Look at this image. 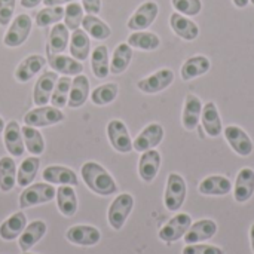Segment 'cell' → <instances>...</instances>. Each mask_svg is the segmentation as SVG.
Here are the masks:
<instances>
[{"mask_svg":"<svg viewBox=\"0 0 254 254\" xmlns=\"http://www.w3.org/2000/svg\"><path fill=\"white\" fill-rule=\"evenodd\" d=\"M80 174L85 185L97 195L109 196L118 192V186L113 177L107 173L104 167H101L97 162H85L80 168Z\"/></svg>","mask_w":254,"mask_h":254,"instance_id":"obj_1","label":"cell"},{"mask_svg":"<svg viewBox=\"0 0 254 254\" xmlns=\"http://www.w3.org/2000/svg\"><path fill=\"white\" fill-rule=\"evenodd\" d=\"M188 188L185 179L177 174L171 173L167 180V188H165V195H164V204L168 211H179L186 199Z\"/></svg>","mask_w":254,"mask_h":254,"instance_id":"obj_2","label":"cell"},{"mask_svg":"<svg viewBox=\"0 0 254 254\" xmlns=\"http://www.w3.org/2000/svg\"><path fill=\"white\" fill-rule=\"evenodd\" d=\"M65 119L61 109H57L54 106H42L34 110H30L24 115V124L34 127V128H45L52 127Z\"/></svg>","mask_w":254,"mask_h":254,"instance_id":"obj_3","label":"cell"},{"mask_svg":"<svg viewBox=\"0 0 254 254\" xmlns=\"http://www.w3.org/2000/svg\"><path fill=\"white\" fill-rule=\"evenodd\" d=\"M134 208V198L129 193L118 195L109 207L107 220L115 231H121Z\"/></svg>","mask_w":254,"mask_h":254,"instance_id":"obj_4","label":"cell"},{"mask_svg":"<svg viewBox=\"0 0 254 254\" xmlns=\"http://www.w3.org/2000/svg\"><path fill=\"white\" fill-rule=\"evenodd\" d=\"M33 27V19L27 13H19L12 24L9 25L7 31L4 33L3 43L7 48H18L21 46L30 36Z\"/></svg>","mask_w":254,"mask_h":254,"instance_id":"obj_5","label":"cell"},{"mask_svg":"<svg viewBox=\"0 0 254 254\" xmlns=\"http://www.w3.org/2000/svg\"><path fill=\"white\" fill-rule=\"evenodd\" d=\"M57 189L49 183H36L31 186H27L24 192L19 195V207L28 208L33 205L49 202L55 198Z\"/></svg>","mask_w":254,"mask_h":254,"instance_id":"obj_6","label":"cell"},{"mask_svg":"<svg viewBox=\"0 0 254 254\" xmlns=\"http://www.w3.org/2000/svg\"><path fill=\"white\" fill-rule=\"evenodd\" d=\"M158 13H159L158 3L147 0L144 3H141L137 7V10L131 15V18L127 22V27L132 31H143L155 22Z\"/></svg>","mask_w":254,"mask_h":254,"instance_id":"obj_7","label":"cell"},{"mask_svg":"<svg viewBox=\"0 0 254 254\" xmlns=\"http://www.w3.org/2000/svg\"><path fill=\"white\" fill-rule=\"evenodd\" d=\"M107 137H109V141H110L112 147L119 153H129L134 149L131 135L128 132V128L119 119H113V121L109 122V125H107Z\"/></svg>","mask_w":254,"mask_h":254,"instance_id":"obj_8","label":"cell"},{"mask_svg":"<svg viewBox=\"0 0 254 254\" xmlns=\"http://www.w3.org/2000/svg\"><path fill=\"white\" fill-rule=\"evenodd\" d=\"M190 225H192V219L189 214H186V213L177 214L159 231L158 235H159L161 241L171 244V243H176L180 238H183L185 234L189 231Z\"/></svg>","mask_w":254,"mask_h":254,"instance_id":"obj_9","label":"cell"},{"mask_svg":"<svg viewBox=\"0 0 254 254\" xmlns=\"http://www.w3.org/2000/svg\"><path fill=\"white\" fill-rule=\"evenodd\" d=\"M223 134H225V138L229 143L231 149L237 155L246 158V156H250L253 153V141L243 128H240L237 125H229L225 128Z\"/></svg>","mask_w":254,"mask_h":254,"instance_id":"obj_10","label":"cell"},{"mask_svg":"<svg viewBox=\"0 0 254 254\" xmlns=\"http://www.w3.org/2000/svg\"><path fill=\"white\" fill-rule=\"evenodd\" d=\"M174 82V71L170 68H161L153 74L138 80L137 88L144 94H158L167 89Z\"/></svg>","mask_w":254,"mask_h":254,"instance_id":"obj_11","label":"cell"},{"mask_svg":"<svg viewBox=\"0 0 254 254\" xmlns=\"http://www.w3.org/2000/svg\"><path fill=\"white\" fill-rule=\"evenodd\" d=\"M57 82H58L57 71H45L43 74H40L33 89V101L37 107L48 106Z\"/></svg>","mask_w":254,"mask_h":254,"instance_id":"obj_12","label":"cell"},{"mask_svg":"<svg viewBox=\"0 0 254 254\" xmlns=\"http://www.w3.org/2000/svg\"><path fill=\"white\" fill-rule=\"evenodd\" d=\"M164 128L159 124H150L147 125L132 141V147L134 150L143 153L146 150L155 149L156 146L161 144V141L164 140Z\"/></svg>","mask_w":254,"mask_h":254,"instance_id":"obj_13","label":"cell"},{"mask_svg":"<svg viewBox=\"0 0 254 254\" xmlns=\"http://www.w3.org/2000/svg\"><path fill=\"white\" fill-rule=\"evenodd\" d=\"M65 238L68 243L76 244V246H82V247H91L100 243L101 240V234L97 228L94 226H88V225H77L73 226L67 231Z\"/></svg>","mask_w":254,"mask_h":254,"instance_id":"obj_14","label":"cell"},{"mask_svg":"<svg viewBox=\"0 0 254 254\" xmlns=\"http://www.w3.org/2000/svg\"><path fill=\"white\" fill-rule=\"evenodd\" d=\"M159 167H161V153L156 149L143 152L138 161V174L141 180L146 183H152L159 173Z\"/></svg>","mask_w":254,"mask_h":254,"instance_id":"obj_15","label":"cell"},{"mask_svg":"<svg viewBox=\"0 0 254 254\" xmlns=\"http://www.w3.org/2000/svg\"><path fill=\"white\" fill-rule=\"evenodd\" d=\"M3 143L6 150L12 156L19 158L24 155V138H22L21 127L18 125L16 121H10L6 124L3 131Z\"/></svg>","mask_w":254,"mask_h":254,"instance_id":"obj_16","label":"cell"},{"mask_svg":"<svg viewBox=\"0 0 254 254\" xmlns=\"http://www.w3.org/2000/svg\"><path fill=\"white\" fill-rule=\"evenodd\" d=\"M70 42V30L65 27V24L57 22L49 31V39L46 43V54L48 57L63 54Z\"/></svg>","mask_w":254,"mask_h":254,"instance_id":"obj_17","label":"cell"},{"mask_svg":"<svg viewBox=\"0 0 254 254\" xmlns=\"http://www.w3.org/2000/svg\"><path fill=\"white\" fill-rule=\"evenodd\" d=\"M46 63H48L46 58L42 57V55H37V54L28 55V57L24 58V60L18 64V67L15 68V79H16L18 82H21V83L31 80V79L45 67Z\"/></svg>","mask_w":254,"mask_h":254,"instance_id":"obj_18","label":"cell"},{"mask_svg":"<svg viewBox=\"0 0 254 254\" xmlns=\"http://www.w3.org/2000/svg\"><path fill=\"white\" fill-rule=\"evenodd\" d=\"M217 232V225L216 222L210 219L198 220L196 223L190 225L189 231L185 234V243L186 244H198L201 241L211 240Z\"/></svg>","mask_w":254,"mask_h":254,"instance_id":"obj_19","label":"cell"},{"mask_svg":"<svg viewBox=\"0 0 254 254\" xmlns=\"http://www.w3.org/2000/svg\"><path fill=\"white\" fill-rule=\"evenodd\" d=\"M170 25L173 31L183 40L192 42L199 36V27L196 25V22H193L192 19L179 12H174L170 16Z\"/></svg>","mask_w":254,"mask_h":254,"instance_id":"obj_20","label":"cell"},{"mask_svg":"<svg viewBox=\"0 0 254 254\" xmlns=\"http://www.w3.org/2000/svg\"><path fill=\"white\" fill-rule=\"evenodd\" d=\"M42 177L45 182H48L51 185H60V186H63V185L77 186V183H79L76 173L67 167H61V165L46 167L42 173Z\"/></svg>","mask_w":254,"mask_h":254,"instance_id":"obj_21","label":"cell"},{"mask_svg":"<svg viewBox=\"0 0 254 254\" xmlns=\"http://www.w3.org/2000/svg\"><path fill=\"white\" fill-rule=\"evenodd\" d=\"M254 193V171L252 168H243L235 180L234 196L237 202H247Z\"/></svg>","mask_w":254,"mask_h":254,"instance_id":"obj_22","label":"cell"},{"mask_svg":"<svg viewBox=\"0 0 254 254\" xmlns=\"http://www.w3.org/2000/svg\"><path fill=\"white\" fill-rule=\"evenodd\" d=\"M88 97H89V79L80 73L74 76V79L71 80L67 106L70 109H77L86 103Z\"/></svg>","mask_w":254,"mask_h":254,"instance_id":"obj_23","label":"cell"},{"mask_svg":"<svg viewBox=\"0 0 254 254\" xmlns=\"http://www.w3.org/2000/svg\"><path fill=\"white\" fill-rule=\"evenodd\" d=\"M46 61L51 65V68L57 73L77 76L83 71V64L68 55H63V54L51 55V57H48Z\"/></svg>","mask_w":254,"mask_h":254,"instance_id":"obj_24","label":"cell"},{"mask_svg":"<svg viewBox=\"0 0 254 254\" xmlns=\"http://www.w3.org/2000/svg\"><path fill=\"white\" fill-rule=\"evenodd\" d=\"M201 112H202L201 100L196 95L189 94L186 97L185 107H183V116H182V124L188 131H193L198 127V124L201 121Z\"/></svg>","mask_w":254,"mask_h":254,"instance_id":"obj_25","label":"cell"},{"mask_svg":"<svg viewBox=\"0 0 254 254\" xmlns=\"http://www.w3.org/2000/svg\"><path fill=\"white\" fill-rule=\"evenodd\" d=\"M199 193L210 196H225L232 190V183L223 176H210L199 183Z\"/></svg>","mask_w":254,"mask_h":254,"instance_id":"obj_26","label":"cell"},{"mask_svg":"<svg viewBox=\"0 0 254 254\" xmlns=\"http://www.w3.org/2000/svg\"><path fill=\"white\" fill-rule=\"evenodd\" d=\"M201 122L202 127L205 129V132L208 134V137H219L222 132V118L219 115V110L216 107L214 103H207L205 106H202V112H201Z\"/></svg>","mask_w":254,"mask_h":254,"instance_id":"obj_27","label":"cell"},{"mask_svg":"<svg viewBox=\"0 0 254 254\" xmlns=\"http://www.w3.org/2000/svg\"><path fill=\"white\" fill-rule=\"evenodd\" d=\"M70 54L77 61H85L91 52V40L83 28H77L70 36Z\"/></svg>","mask_w":254,"mask_h":254,"instance_id":"obj_28","label":"cell"},{"mask_svg":"<svg viewBox=\"0 0 254 254\" xmlns=\"http://www.w3.org/2000/svg\"><path fill=\"white\" fill-rule=\"evenodd\" d=\"M210 67H211V63L205 55H195L185 61V64L182 65L180 74L183 80H192L198 76L205 74L210 70Z\"/></svg>","mask_w":254,"mask_h":254,"instance_id":"obj_29","label":"cell"},{"mask_svg":"<svg viewBox=\"0 0 254 254\" xmlns=\"http://www.w3.org/2000/svg\"><path fill=\"white\" fill-rule=\"evenodd\" d=\"M57 207L60 213L65 217H73L77 211V198L73 186L63 185L57 189Z\"/></svg>","mask_w":254,"mask_h":254,"instance_id":"obj_30","label":"cell"},{"mask_svg":"<svg viewBox=\"0 0 254 254\" xmlns=\"http://www.w3.org/2000/svg\"><path fill=\"white\" fill-rule=\"evenodd\" d=\"M25 226H27L25 214L24 213H15L0 225V238L4 241H13L22 234Z\"/></svg>","mask_w":254,"mask_h":254,"instance_id":"obj_31","label":"cell"},{"mask_svg":"<svg viewBox=\"0 0 254 254\" xmlns=\"http://www.w3.org/2000/svg\"><path fill=\"white\" fill-rule=\"evenodd\" d=\"M46 234V223L42 220H34L31 222L28 226H25V229L22 231V234L19 235V249L22 252L30 250L33 246H36L43 235Z\"/></svg>","mask_w":254,"mask_h":254,"instance_id":"obj_32","label":"cell"},{"mask_svg":"<svg viewBox=\"0 0 254 254\" xmlns=\"http://www.w3.org/2000/svg\"><path fill=\"white\" fill-rule=\"evenodd\" d=\"M91 68L95 77L106 79L110 73V60L109 49L104 45H98L91 54Z\"/></svg>","mask_w":254,"mask_h":254,"instance_id":"obj_33","label":"cell"},{"mask_svg":"<svg viewBox=\"0 0 254 254\" xmlns=\"http://www.w3.org/2000/svg\"><path fill=\"white\" fill-rule=\"evenodd\" d=\"M132 60V48L128 43H119L112 55L110 60V73L112 74H122Z\"/></svg>","mask_w":254,"mask_h":254,"instance_id":"obj_34","label":"cell"},{"mask_svg":"<svg viewBox=\"0 0 254 254\" xmlns=\"http://www.w3.org/2000/svg\"><path fill=\"white\" fill-rule=\"evenodd\" d=\"M82 27L86 31V34L95 40H106L112 34L110 27L97 15H85L82 19Z\"/></svg>","mask_w":254,"mask_h":254,"instance_id":"obj_35","label":"cell"},{"mask_svg":"<svg viewBox=\"0 0 254 254\" xmlns=\"http://www.w3.org/2000/svg\"><path fill=\"white\" fill-rule=\"evenodd\" d=\"M39 167H40V159L37 156H30V158H25L18 171H16V185L21 186V188H27L33 183V180L36 179L37 176V171H39Z\"/></svg>","mask_w":254,"mask_h":254,"instance_id":"obj_36","label":"cell"},{"mask_svg":"<svg viewBox=\"0 0 254 254\" xmlns=\"http://www.w3.org/2000/svg\"><path fill=\"white\" fill-rule=\"evenodd\" d=\"M127 43L131 48H137L141 51H155L161 45V39L158 34L150 33V31H134L129 34Z\"/></svg>","mask_w":254,"mask_h":254,"instance_id":"obj_37","label":"cell"},{"mask_svg":"<svg viewBox=\"0 0 254 254\" xmlns=\"http://www.w3.org/2000/svg\"><path fill=\"white\" fill-rule=\"evenodd\" d=\"M21 132H22L25 149L33 156H40L45 152V140H43L42 134L39 132V129L34 128V127L25 125V127L21 128Z\"/></svg>","mask_w":254,"mask_h":254,"instance_id":"obj_38","label":"cell"},{"mask_svg":"<svg viewBox=\"0 0 254 254\" xmlns=\"http://www.w3.org/2000/svg\"><path fill=\"white\" fill-rule=\"evenodd\" d=\"M16 185V165L10 156L0 158V190L9 192Z\"/></svg>","mask_w":254,"mask_h":254,"instance_id":"obj_39","label":"cell"},{"mask_svg":"<svg viewBox=\"0 0 254 254\" xmlns=\"http://www.w3.org/2000/svg\"><path fill=\"white\" fill-rule=\"evenodd\" d=\"M118 94H119V86L116 83L110 82V83L97 86L91 92V101L94 106H106V104L113 103L116 100Z\"/></svg>","mask_w":254,"mask_h":254,"instance_id":"obj_40","label":"cell"},{"mask_svg":"<svg viewBox=\"0 0 254 254\" xmlns=\"http://www.w3.org/2000/svg\"><path fill=\"white\" fill-rule=\"evenodd\" d=\"M70 86H71V79L68 76L58 77V82L54 88L52 97H51V104L57 109H64L68 101V94H70Z\"/></svg>","mask_w":254,"mask_h":254,"instance_id":"obj_41","label":"cell"},{"mask_svg":"<svg viewBox=\"0 0 254 254\" xmlns=\"http://www.w3.org/2000/svg\"><path fill=\"white\" fill-rule=\"evenodd\" d=\"M64 18V7L63 6H46L36 15V25L37 27H48L52 24L60 22Z\"/></svg>","mask_w":254,"mask_h":254,"instance_id":"obj_42","label":"cell"},{"mask_svg":"<svg viewBox=\"0 0 254 254\" xmlns=\"http://www.w3.org/2000/svg\"><path fill=\"white\" fill-rule=\"evenodd\" d=\"M64 24L68 30L74 31L77 28H80L82 25V19H83V7L80 3L71 1L67 3V6L64 7Z\"/></svg>","mask_w":254,"mask_h":254,"instance_id":"obj_43","label":"cell"},{"mask_svg":"<svg viewBox=\"0 0 254 254\" xmlns=\"http://www.w3.org/2000/svg\"><path fill=\"white\" fill-rule=\"evenodd\" d=\"M171 3L173 7L185 16H195L202 9L201 0H171Z\"/></svg>","mask_w":254,"mask_h":254,"instance_id":"obj_44","label":"cell"},{"mask_svg":"<svg viewBox=\"0 0 254 254\" xmlns=\"http://www.w3.org/2000/svg\"><path fill=\"white\" fill-rule=\"evenodd\" d=\"M183 254H225V252L216 246L207 244H188L183 249Z\"/></svg>","mask_w":254,"mask_h":254,"instance_id":"obj_45","label":"cell"},{"mask_svg":"<svg viewBox=\"0 0 254 254\" xmlns=\"http://www.w3.org/2000/svg\"><path fill=\"white\" fill-rule=\"evenodd\" d=\"M16 0H0V25L6 27L12 21Z\"/></svg>","mask_w":254,"mask_h":254,"instance_id":"obj_46","label":"cell"},{"mask_svg":"<svg viewBox=\"0 0 254 254\" xmlns=\"http://www.w3.org/2000/svg\"><path fill=\"white\" fill-rule=\"evenodd\" d=\"M82 7L86 15H98L101 10V0H82Z\"/></svg>","mask_w":254,"mask_h":254,"instance_id":"obj_47","label":"cell"},{"mask_svg":"<svg viewBox=\"0 0 254 254\" xmlns=\"http://www.w3.org/2000/svg\"><path fill=\"white\" fill-rule=\"evenodd\" d=\"M77 0H43L45 6H63L64 3H71Z\"/></svg>","mask_w":254,"mask_h":254,"instance_id":"obj_48","label":"cell"},{"mask_svg":"<svg viewBox=\"0 0 254 254\" xmlns=\"http://www.w3.org/2000/svg\"><path fill=\"white\" fill-rule=\"evenodd\" d=\"M43 0H21V6L22 7H27V9H33L36 7L37 4H40Z\"/></svg>","mask_w":254,"mask_h":254,"instance_id":"obj_49","label":"cell"},{"mask_svg":"<svg viewBox=\"0 0 254 254\" xmlns=\"http://www.w3.org/2000/svg\"><path fill=\"white\" fill-rule=\"evenodd\" d=\"M232 1L237 7H246L250 3V0H232Z\"/></svg>","mask_w":254,"mask_h":254,"instance_id":"obj_50","label":"cell"},{"mask_svg":"<svg viewBox=\"0 0 254 254\" xmlns=\"http://www.w3.org/2000/svg\"><path fill=\"white\" fill-rule=\"evenodd\" d=\"M250 240H252V249H253L254 253V223L252 225V229H250Z\"/></svg>","mask_w":254,"mask_h":254,"instance_id":"obj_51","label":"cell"},{"mask_svg":"<svg viewBox=\"0 0 254 254\" xmlns=\"http://www.w3.org/2000/svg\"><path fill=\"white\" fill-rule=\"evenodd\" d=\"M4 127H6V124H4V121H3V118L0 116V134L4 131Z\"/></svg>","mask_w":254,"mask_h":254,"instance_id":"obj_52","label":"cell"},{"mask_svg":"<svg viewBox=\"0 0 254 254\" xmlns=\"http://www.w3.org/2000/svg\"><path fill=\"white\" fill-rule=\"evenodd\" d=\"M250 1H252V3H253V4H254V0H250Z\"/></svg>","mask_w":254,"mask_h":254,"instance_id":"obj_53","label":"cell"},{"mask_svg":"<svg viewBox=\"0 0 254 254\" xmlns=\"http://www.w3.org/2000/svg\"><path fill=\"white\" fill-rule=\"evenodd\" d=\"M22 254H30V253H25V252H24V253H22Z\"/></svg>","mask_w":254,"mask_h":254,"instance_id":"obj_54","label":"cell"}]
</instances>
